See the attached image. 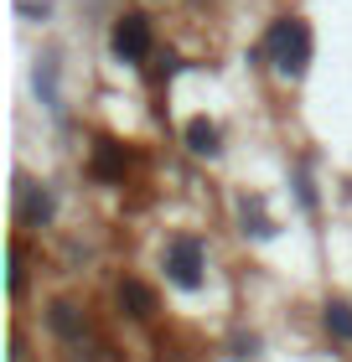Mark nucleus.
Returning a JSON list of instances; mask_svg holds the SVG:
<instances>
[{
  "label": "nucleus",
  "instance_id": "7ed1b4c3",
  "mask_svg": "<svg viewBox=\"0 0 352 362\" xmlns=\"http://www.w3.org/2000/svg\"><path fill=\"white\" fill-rule=\"evenodd\" d=\"M109 47H114V57H120V62H140L150 52V21H145L140 11H125L120 21H114Z\"/></svg>",
  "mask_w": 352,
  "mask_h": 362
},
{
  "label": "nucleus",
  "instance_id": "9d476101",
  "mask_svg": "<svg viewBox=\"0 0 352 362\" xmlns=\"http://www.w3.org/2000/svg\"><path fill=\"white\" fill-rule=\"evenodd\" d=\"M244 233H254V238H270V233H275V223L264 218L259 197H254V202H244Z\"/></svg>",
  "mask_w": 352,
  "mask_h": 362
},
{
  "label": "nucleus",
  "instance_id": "20e7f679",
  "mask_svg": "<svg viewBox=\"0 0 352 362\" xmlns=\"http://www.w3.org/2000/svg\"><path fill=\"white\" fill-rule=\"evenodd\" d=\"M120 310L135 316V321H150V316H156V290L140 285V279H125V285H120Z\"/></svg>",
  "mask_w": 352,
  "mask_h": 362
},
{
  "label": "nucleus",
  "instance_id": "0eeeda50",
  "mask_svg": "<svg viewBox=\"0 0 352 362\" xmlns=\"http://www.w3.org/2000/svg\"><path fill=\"white\" fill-rule=\"evenodd\" d=\"M187 151H192V156H217V124L192 119V124H187Z\"/></svg>",
  "mask_w": 352,
  "mask_h": 362
},
{
  "label": "nucleus",
  "instance_id": "6e6552de",
  "mask_svg": "<svg viewBox=\"0 0 352 362\" xmlns=\"http://www.w3.org/2000/svg\"><path fill=\"white\" fill-rule=\"evenodd\" d=\"M327 332L337 341H352V305L347 300H327Z\"/></svg>",
  "mask_w": 352,
  "mask_h": 362
},
{
  "label": "nucleus",
  "instance_id": "423d86ee",
  "mask_svg": "<svg viewBox=\"0 0 352 362\" xmlns=\"http://www.w3.org/2000/svg\"><path fill=\"white\" fill-rule=\"evenodd\" d=\"M47 321H52V332H57V337H83V310H78L73 300H57Z\"/></svg>",
  "mask_w": 352,
  "mask_h": 362
},
{
  "label": "nucleus",
  "instance_id": "f03ea898",
  "mask_svg": "<svg viewBox=\"0 0 352 362\" xmlns=\"http://www.w3.org/2000/svg\"><path fill=\"white\" fill-rule=\"evenodd\" d=\"M203 269H208V254H203V243L197 238H171L166 243V274H171V285H181V290H197L203 285Z\"/></svg>",
  "mask_w": 352,
  "mask_h": 362
},
{
  "label": "nucleus",
  "instance_id": "1a4fd4ad",
  "mask_svg": "<svg viewBox=\"0 0 352 362\" xmlns=\"http://www.w3.org/2000/svg\"><path fill=\"white\" fill-rule=\"evenodd\" d=\"M120 171H125V160H120V151H114V140H98V156H93V176L114 181Z\"/></svg>",
  "mask_w": 352,
  "mask_h": 362
},
{
  "label": "nucleus",
  "instance_id": "f257e3e1",
  "mask_svg": "<svg viewBox=\"0 0 352 362\" xmlns=\"http://www.w3.org/2000/svg\"><path fill=\"white\" fill-rule=\"evenodd\" d=\"M264 47H270L275 68L285 78H300L311 62V26L300 21V16H280V21L270 26V37H264Z\"/></svg>",
  "mask_w": 352,
  "mask_h": 362
},
{
  "label": "nucleus",
  "instance_id": "39448f33",
  "mask_svg": "<svg viewBox=\"0 0 352 362\" xmlns=\"http://www.w3.org/2000/svg\"><path fill=\"white\" fill-rule=\"evenodd\" d=\"M47 218H52V192L47 187H21V223L42 228Z\"/></svg>",
  "mask_w": 352,
  "mask_h": 362
}]
</instances>
